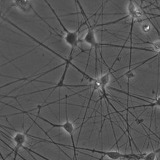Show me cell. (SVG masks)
<instances>
[{"mask_svg": "<svg viewBox=\"0 0 160 160\" xmlns=\"http://www.w3.org/2000/svg\"><path fill=\"white\" fill-rule=\"evenodd\" d=\"M152 100L153 102H149V101H147V100H146V99H144L143 102H148L149 103L146 104V105H139V106H135V107H128L126 109L123 110L122 112L129 111L130 109H136V108H142V107L143 108H154V107H158V108H160V96H159L158 97H156L155 99H152Z\"/></svg>", "mask_w": 160, "mask_h": 160, "instance_id": "cell-8", "label": "cell"}, {"mask_svg": "<svg viewBox=\"0 0 160 160\" xmlns=\"http://www.w3.org/2000/svg\"><path fill=\"white\" fill-rule=\"evenodd\" d=\"M159 152L160 148L149 152L140 153V160H156L157 154Z\"/></svg>", "mask_w": 160, "mask_h": 160, "instance_id": "cell-9", "label": "cell"}, {"mask_svg": "<svg viewBox=\"0 0 160 160\" xmlns=\"http://www.w3.org/2000/svg\"><path fill=\"white\" fill-rule=\"evenodd\" d=\"M77 149H82L84 151H88L92 153H96L102 155L103 157H108L110 160H120V159H128V160H140V154L136 153H123L115 150H98L95 149H88L86 148H79L77 147Z\"/></svg>", "mask_w": 160, "mask_h": 160, "instance_id": "cell-5", "label": "cell"}, {"mask_svg": "<svg viewBox=\"0 0 160 160\" xmlns=\"http://www.w3.org/2000/svg\"><path fill=\"white\" fill-rule=\"evenodd\" d=\"M10 8H15L19 11L27 12L30 9H32L33 7L31 2L29 1H13L11 2Z\"/></svg>", "mask_w": 160, "mask_h": 160, "instance_id": "cell-7", "label": "cell"}, {"mask_svg": "<svg viewBox=\"0 0 160 160\" xmlns=\"http://www.w3.org/2000/svg\"><path fill=\"white\" fill-rule=\"evenodd\" d=\"M149 15H151V16H156L153 17V18H159V17H160V15H156V14H153V13H149Z\"/></svg>", "mask_w": 160, "mask_h": 160, "instance_id": "cell-11", "label": "cell"}, {"mask_svg": "<svg viewBox=\"0 0 160 160\" xmlns=\"http://www.w3.org/2000/svg\"><path fill=\"white\" fill-rule=\"evenodd\" d=\"M73 58H70V57H68V59L67 61H66L64 62L65 63V68H64V70H63V72L61 78H60L59 82L56 84L54 85V86H52V87H49V88H45V89H40V90H38V91H36V92H30V93H23V94H21V95H18V96H17V97H12V96H9V98H13V99H17L19 97H21V96H28V95H30V94H33L35 93H39V92H43V91H48V90H52L51 93H50L48 96V98H49V97L51 96V94L53 93V92L54 91L55 89H56L57 88H63V87H66V88H80V87H86V86H89V85H79V86H68V85H66L64 83V82H65V79H66V74H67V72H68V70L69 69V67L70 66H72L73 68H76L78 71L79 72L81 73L83 76L87 78L89 82H91L92 83H93L95 81H96V79L92 78V76H90L89 75H88V73H86V72H84L83 71H82V70H81L80 69H79L77 66H75V64H73L72 63V61L73 59Z\"/></svg>", "mask_w": 160, "mask_h": 160, "instance_id": "cell-1", "label": "cell"}, {"mask_svg": "<svg viewBox=\"0 0 160 160\" xmlns=\"http://www.w3.org/2000/svg\"><path fill=\"white\" fill-rule=\"evenodd\" d=\"M76 3L78 4V6L80 9V13L82 15L85 19L84 21L86 22V26H87V29H88L87 32L83 39V42L84 43L88 44L89 46L91 47V48H90L89 53L91 52L92 49H94L95 52H96V53H97L98 49L99 48V46H100V43H99L97 42L96 32H95L94 29L96 27H98V25H93V26H92V25L90 24L89 18L87 16L86 13H85V11L83 10V8L81 6V4H80L79 2H76Z\"/></svg>", "mask_w": 160, "mask_h": 160, "instance_id": "cell-4", "label": "cell"}, {"mask_svg": "<svg viewBox=\"0 0 160 160\" xmlns=\"http://www.w3.org/2000/svg\"><path fill=\"white\" fill-rule=\"evenodd\" d=\"M46 3L48 5L49 8L51 9L52 12L55 15V16H56L57 20L58 21V22L59 23L60 26H62V29L63 30V32L65 33L64 37H63L65 42H66V43L68 45V46H69L70 47H71V51H70V53H69V57L73 58V54L75 49H76V48H79L78 44H79V43L80 42L79 35V33H80V29H81V28L83 26H86V22H85V21L82 22L81 23L79 24V26L76 29V30H75V31H73V32L69 31V30L68 29L66 28V27L64 26L63 23L62 22V20L60 19V18L58 17V16L57 15L56 11H55L54 9L52 7L51 4H50L48 2H46Z\"/></svg>", "mask_w": 160, "mask_h": 160, "instance_id": "cell-2", "label": "cell"}, {"mask_svg": "<svg viewBox=\"0 0 160 160\" xmlns=\"http://www.w3.org/2000/svg\"><path fill=\"white\" fill-rule=\"evenodd\" d=\"M143 43H148L151 45L152 49L154 52V53H157L158 55H160V40H157L155 42H143Z\"/></svg>", "mask_w": 160, "mask_h": 160, "instance_id": "cell-10", "label": "cell"}, {"mask_svg": "<svg viewBox=\"0 0 160 160\" xmlns=\"http://www.w3.org/2000/svg\"><path fill=\"white\" fill-rule=\"evenodd\" d=\"M33 126V124L29 126V128L24 132H16L13 137V141L14 142V148H12V152H10L9 155L14 153L13 160H16L18 156H19V152L21 148H23L25 143L27 142L28 136H29L28 132Z\"/></svg>", "mask_w": 160, "mask_h": 160, "instance_id": "cell-6", "label": "cell"}, {"mask_svg": "<svg viewBox=\"0 0 160 160\" xmlns=\"http://www.w3.org/2000/svg\"><path fill=\"white\" fill-rule=\"evenodd\" d=\"M40 110H41V109H38V115L37 116H36V115H33V116H36V118L40 119L41 120H42V121L48 123V124H49L50 126H51L52 127V128H60V129H63L65 132H66L69 136H70V138H71V140H72V148L73 149V159L75 160H78V158H77V147L76 146V144H75V141H74V138H73V134H74V132L76 131V130L78 129V128H82V126H80L78 128H76L74 126L73 124V122H70L69 120L68 119V109H67V106H66V121L63 122V123H52L50 121H49L48 119L44 118L43 117L39 116V112H40Z\"/></svg>", "mask_w": 160, "mask_h": 160, "instance_id": "cell-3", "label": "cell"}]
</instances>
